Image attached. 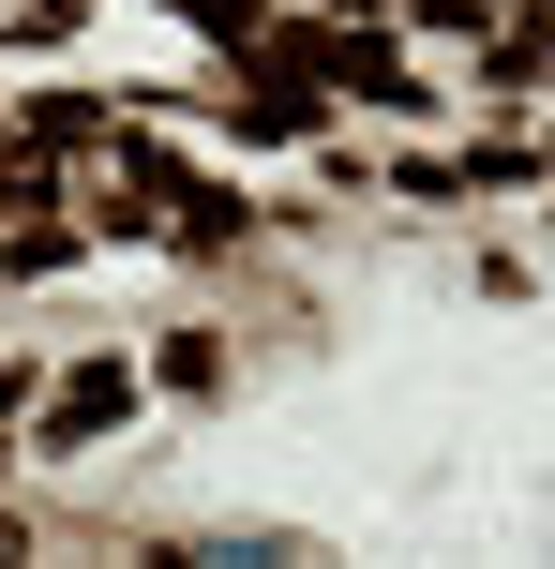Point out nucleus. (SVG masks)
Instances as JSON below:
<instances>
[{"instance_id":"3","label":"nucleus","mask_w":555,"mask_h":569,"mask_svg":"<svg viewBox=\"0 0 555 569\" xmlns=\"http://www.w3.org/2000/svg\"><path fill=\"white\" fill-rule=\"evenodd\" d=\"M46 196H60V166H46V136H30L16 166H0V210H16V226H30V210H46Z\"/></svg>"},{"instance_id":"1","label":"nucleus","mask_w":555,"mask_h":569,"mask_svg":"<svg viewBox=\"0 0 555 569\" xmlns=\"http://www.w3.org/2000/svg\"><path fill=\"white\" fill-rule=\"evenodd\" d=\"M270 60H300V76H316V90H360V106H420L406 46H390L376 16H330V30H270Z\"/></svg>"},{"instance_id":"5","label":"nucleus","mask_w":555,"mask_h":569,"mask_svg":"<svg viewBox=\"0 0 555 569\" xmlns=\"http://www.w3.org/2000/svg\"><path fill=\"white\" fill-rule=\"evenodd\" d=\"M196 30L210 46H270V0H196Z\"/></svg>"},{"instance_id":"4","label":"nucleus","mask_w":555,"mask_h":569,"mask_svg":"<svg viewBox=\"0 0 555 569\" xmlns=\"http://www.w3.org/2000/svg\"><path fill=\"white\" fill-rule=\"evenodd\" d=\"M150 375H166V390H210V375H226V345H210V330H166V360H150Z\"/></svg>"},{"instance_id":"2","label":"nucleus","mask_w":555,"mask_h":569,"mask_svg":"<svg viewBox=\"0 0 555 569\" xmlns=\"http://www.w3.org/2000/svg\"><path fill=\"white\" fill-rule=\"evenodd\" d=\"M30 420H46V450H90V435H120V420H136V360H76L46 405H30Z\"/></svg>"},{"instance_id":"6","label":"nucleus","mask_w":555,"mask_h":569,"mask_svg":"<svg viewBox=\"0 0 555 569\" xmlns=\"http://www.w3.org/2000/svg\"><path fill=\"white\" fill-rule=\"evenodd\" d=\"M16 405H46V390H30V360H0V420H16Z\"/></svg>"},{"instance_id":"7","label":"nucleus","mask_w":555,"mask_h":569,"mask_svg":"<svg viewBox=\"0 0 555 569\" xmlns=\"http://www.w3.org/2000/svg\"><path fill=\"white\" fill-rule=\"evenodd\" d=\"M330 16H406V0H330Z\"/></svg>"}]
</instances>
